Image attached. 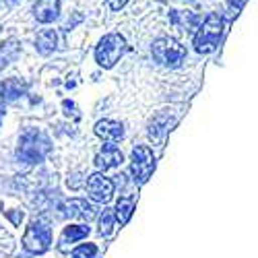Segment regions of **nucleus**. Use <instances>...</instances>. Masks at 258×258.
<instances>
[{"mask_svg": "<svg viewBox=\"0 0 258 258\" xmlns=\"http://www.w3.org/2000/svg\"><path fill=\"white\" fill-rule=\"evenodd\" d=\"M151 54L161 67H167V69H178L186 60V48L180 44V41L171 39V37L155 39L153 46H151Z\"/></svg>", "mask_w": 258, "mask_h": 258, "instance_id": "obj_4", "label": "nucleus"}, {"mask_svg": "<svg viewBox=\"0 0 258 258\" xmlns=\"http://www.w3.org/2000/svg\"><path fill=\"white\" fill-rule=\"evenodd\" d=\"M169 116L167 114H159L151 120V124H149V137H151L153 143H161L165 133H167V128H169Z\"/></svg>", "mask_w": 258, "mask_h": 258, "instance_id": "obj_16", "label": "nucleus"}, {"mask_svg": "<svg viewBox=\"0 0 258 258\" xmlns=\"http://www.w3.org/2000/svg\"><path fill=\"white\" fill-rule=\"evenodd\" d=\"M244 5H246V0H227V7H229V11H231V17L238 15Z\"/></svg>", "mask_w": 258, "mask_h": 258, "instance_id": "obj_21", "label": "nucleus"}, {"mask_svg": "<svg viewBox=\"0 0 258 258\" xmlns=\"http://www.w3.org/2000/svg\"><path fill=\"white\" fill-rule=\"evenodd\" d=\"M128 50L126 39L120 33H107L101 37V41L95 48V60L101 69H112L114 64L124 56V52Z\"/></svg>", "mask_w": 258, "mask_h": 258, "instance_id": "obj_3", "label": "nucleus"}, {"mask_svg": "<svg viewBox=\"0 0 258 258\" xmlns=\"http://www.w3.org/2000/svg\"><path fill=\"white\" fill-rule=\"evenodd\" d=\"M52 151V143L46 133H41L39 128H27L21 135L19 147H17V159L27 165H35L46 159V155Z\"/></svg>", "mask_w": 258, "mask_h": 258, "instance_id": "obj_1", "label": "nucleus"}, {"mask_svg": "<svg viewBox=\"0 0 258 258\" xmlns=\"http://www.w3.org/2000/svg\"><path fill=\"white\" fill-rule=\"evenodd\" d=\"M114 219L116 215L110 211V209H103V213L99 215V233L101 235H110L112 229H114Z\"/></svg>", "mask_w": 258, "mask_h": 258, "instance_id": "obj_19", "label": "nucleus"}, {"mask_svg": "<svg viewBox=\"0 0 258 258\" xmlns=\"http://www.w3.org/2000/svg\"><path fill=\"white\" fill-rule=\"evenodd\" d=\"M35 48L39 54H52L56 48H58V33L54 29H44L37 33V39H35Z\"/></svg>", "mask_w": 258, "mask_h": 258, "instance_id": "obj_14", "label": "nucleus"}, {"mask_svg": "<svg viewBox=\"0 0 258 258\" xmlns=\"http://www.w3.org/2000/svg\"><path fill=\"white\" fill-rule=\"evenodd\" d=\"M155 171V155L149 147H135L131 155V174L137 184H145Z\"/></svg>", "mask_w": 258, "mask_h": 258, "instance_id": "obj_6", "label": "nucleus"}, {"mask_svg": "<svg viewBox=\"0 0 258 258\" xmlns=\"http://www.w3.org/2000/svg\"><path fill=\"white\" fill-rule=\"evenodd\" d=\"M95 254H97L95 244H83L71 254V258H95Z\"/></svg>", "mask_w": 258, "mask_h": 258, "instance_id": "obj_20", "label": "nucleus"}, {"mask_svg": "<svg viewBox=\"0 0 258 258\" xmlns=\"http://www.w3.org/2000/svg\"><path fill=\"white\" fill-rule=\"evenodd\" d=\"M67 215L73 219H83V221H91L95 215H97V209L93 203H87L83 199H73L71 203H67Z\"/></svg>", "mask_w": 258, "mask_h": 258, "instance_id": "obj_11", "label": "nucleus"}, {"mask_svg": "<svg viewBox=\"0 0 258 258\" xmlns=\"http://www.w3.org/2000/svg\"><path fill=\"white\" fill-rule=\"evenodd\" d=\"M89 235V227L87 225H71V227H64L62 231V238H60V248H67L69 244H75L83 238Z\"/></svg>", "mask_w": 258, "mask_h": 258, "instance_id": "obj_17", "label": "nucleus"}, {"mask_svg": "<svg viewBox=\"0 0 258 258\" xmlns=\"http://www.w3.org/2000/svg\"><path fill=\"white\" fill-rule=\"evenodd\" d=\"M133 211H135V199L133 197H122L116 203V219L120 221V225L128 223V219L133 217Z\"/></svg>", "mask_w": 258, "mask_h": 258, "instance_id": "obj_18", "label": "nucleus"}, {"mask_svg": "<svg viewBox=\"0 0 258 258\" xmlns=\"http://www.w3.org/2000/svg\"><path fill=\"white\" fill-rule=\"evenodd\" d=\"M60 15V0H35L33 17L39 23H52Z\"/></svg>", "mask_w": 258, "mask_h": 258, "instance_id": "obj_9", "label": "nucleus"}, {"mask_svg": "<svg viewBox=\"0 0 258 258\" xmlns=\"http://www.w3.org/2000/svg\"><path fill=\"white\" fill-rule=\"evenodd\" d=\"M87 192H89V197L97 203H107V201H112V195H114V182L110 178H105L103 174H93L89 176L87 180Z\"/></svg>", "mask_w": 258, "mask_h": 258, "instance_id": "obj_7", "label": "nucleus"}, {"mask_svg": "<svg viewBox=\"0 0 258 258\" xmlns=\"http://www.w3.org/2000/svg\"><path fill=\"white\" fill-rule=\"evenodd\" d=\"M126 5H128V0H107V7L112 11H122Z\"/></svg>", "mask_w": 258, "mask_h": 258, "instance_id": "obj_22", "label": "nucleus"}, {"mask_svg": "<svg viewBox=\"0 0 258 258\" xmlns=\"http://www.w3.org/2000/svg\"><path fill=\"white\" fill-rule=\"evenodd\" d=\"M11 3H19V0H11Z\"/></svg>", "mask_w": 258, "mask_h": 258, "instance_id": "obj_25", "label": "nucleus"}, {"mask_svg": "<svg viewBox=\"0 0 258 258\" xmlns=\"http://www.w3.org/2000/svg\"><path fill=\"white\" fill-rule=\"evenodd\" d=\"M95 135L107 143H118L124 139V126L116 120H99L95 124Z\"/></svg>", "mask_w": 258, "mask_h": 258, "instance_id": "obj_10", "label": "nucleus"}, {"mask_svg": "<svg viewBox=\"0 0 258 258\" xmlns=\"http://www.w3.org/2000/svg\"><path fill=\"white\" fill-rule=\"evenodd\" d=\"M169 19H171V23L174 25L184 27L188 31H197L201 27V23H203V19L199 15H195V13H190V11H171Z\"/></svg>", "mask_w": 258, "mask_h": 258, "instance_id": "obj_13", "label": "nucleus"}, {"mask_svg": "<svg viewBox=\"0 0 258 258\" xmlns=\"http://www.w3.org/2000/svg\"><path fill=\"white\" fill-rule=\"evenodd\" d=\"M122 151L116 147V145H103V149L95 155V167L101 169V171H107L116 165L122 163Z\"/></svg>", "mask_w": 258, "mask_h": 258, "instance_id": "obj_8", "label": "nucleus"}, {"mask_svg": "<svg viewBox=\"0 0 258 258\" xmlns=\"http://www.w3.org/2000/svg\"><path fill=\"white\" fill-rule=\"evenodd\" d=\"M0 93H3V97H5L7 101H15V99L23 97V95L27 93V83L21 81V79H17V77L7 79V81L0 83Z\"/></svg>", "mask_w": 258, "mask_h": 258, "instance_id": "obj_12", "label": "nucleus"}, {"mask_svg": "<svg viewBox=\"0 0 258 258\" xmlns=\"http://www.w3.org/2000/svg\"><path fill=\"white\" fill-rule=\"evenodd\" d=\"M19 52H21V44L15 37L7 39L5 44H0V71H5L11 62H15Z\"/></svg>", "mask_w": 258, "mask_h": 258, "instance_id": "obj_15", "label": "nucleus"}, {"mask_svg": "<svg viewBox=\"0 0 258 258\" xmlns=\"http://www.w3.org/2000/svg\"><path fill=\"white\" fill-rule=\"evenodd\" d=\"M50 244H52V229L48 223L44 221H31L25 235H23V248L31 254H44L50 250Z\"/></svg>", "mask_w": 258, "mask_h": 258, "instance_id": "obj_5", "label": "nucleus"}, {"mask_svg": "<svg viewBox=\"0 0 258 258\" xmlns=\"http://www.w3.org/2000/svg\"><path fill=\"white\" fill-rule=\"evenodd\" d=\"M62 105H64V110H67V112H64V114H67V116H71V114H75V110H77V105H75L73 101H69V99H67V101H64Z\"/></svg>", "mask_w": 258, "mask_h": 258, "instance_id": "obj_23", "label": "nucleus"}, {"mask_svg": "<svg viewBox=\"0 0 258 258\" xmlns=\"http://www.w3.org/2000/svg\"><path fill=\"white\" fill-rule=\"evenodd\" d=\"M223 35V17L217 13H211L203 19L201 27L195 33V48L199 54H209L219 46V39Z\"/></svg>", "mask_w": 258, "mask_h": 258, "instance_id": "obj_2", "label": "nucleus"}, {"mask_svg": "<svg viewBox=\"0 0 258 258\" xmlns=\"http://www.w3.org/2000/svg\"><path fill=\"white\" fill-rule=\"evenodd\" d=\"M5 97H3V93H0V122H3V116H5Z\"/></svg>", "mask_w": 258, "mask_h": 258, "instance_id": "obj_24", "label": "nucleus"}]
</instances>
